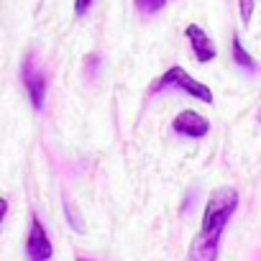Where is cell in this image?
Here are the masks:
<instances>
[{
    "instance_id": "3",
    "label": "cell",
    "mask_w": 261,
    "mask_h": 261,
    "mask_svg": "<svg viewBox=\"0 0 261 261\" xmlns=\"http://www.w3.org/2000/svg\"><path fill=\"white\" fill-rule=\"evenodd\" d=\"M21 82L29 92V100L34 105V110H44L46 105V74L41 72V67L36 64L34 54H26V59L21 62Z\"/></svg>"
},
{
    "instance_id": "7",
    "label": "cell",
    "mask_w": 261,
    "mask_h": 261,
    "mask_svg": "<svg viewBox=\"0 0 261 261\" xmlns=\"http://www.w3.org/2000/svg\"><path fill=\"white\" fill-rule=\"evenodd\" d=\"M218 248H220V241H213V238H205V236H195V241L190 243V253H187V261H215L218 258Z\"/></svg>"
},
{
    "instance_id": "11",
    "label": "cell",
    "mask_w": 261,
    "mask_h": 261,
    "mask_svg": "<svg viewBox=\"0 0 261 261\" xmlns=\"http://www.w3.org/2000/svg\"><path fill=\"white\" fill-rule=\"evenodd\" d=\"M67 220H69V225H72L77 233H82V223L77 220V215H74V207H72V205H67Z\"/></svg>"
},
{
    "instance_id": "14",
    "label": "cell",
    "mask_w": 261,
    "mask_h": 261,
    "mask_svg": "<svg viewBox=\"0 0 261 261\" xmlns=\"http://www.w3.org/2000/svg\"><path fill=\"white\" fill-rule=\"evenodd\" d=\"M77 261H92V258H85V256H77Z\"/></svg>"
},
{
    "instance_id": "10",
    "label": "cell",
    "mask_w": 261,
    "mask_h": 261,
    "mask_svg": "<svg viewBox=\"0 0 261 261\" xmlns=\"http://www.w3.org/2000/svg\"><path fill=\"white\" fill-rule=\"evenodd\" d=\"M253 8H256V0H238V13H241V23H243V26L251 23Z\"/></svg>"
},
{
    "instance_id": "4",
    "label": "cell",
    "mask_w": 261,
    "mask_h": 261,
    "mask_svg": "<svg viewBox=\"0 0 261 261\" xmlns=\"http://www.w3.org/2000/svg\"><path fill=\"white\" fill-rule=\"evenodd\" d=\"M51 256H54V246L49 241V233L41 225L39 215H31V228L26 238V261H49Z\"/></svg>"
},
{
    "instance_id": "1",
    "label": "cell",
    "mask_w": 261,
    "mask_h": 261,
    "mask_svg": "<svg viewBox=\"0 0 261 261\" xmlns=\"http://www.w3.org/2000/svg\"><path fill=\"white\" fill-rule=\"evenodd\" d=\"M238 210V192L233 187H218L210 192L207 202H205V213H202V223H200V236L220 241L228 220L233 218V213Z\"/></svg>"
},
{
    "instance_id": "15",
    "label": "cell",
    "mask_w": 261,
    "mask_h": 261,
    "mask_svg": "<svg viewBox=\"0 0 261 261\" xmlns=\"http://www.w3.org/2000/svg\"><path fill=\"white\" fill-rule=\"evenodd\" d=\"M258 120H261V113H258Z\"/></svg>"
},
{
    "instance_id": "12",
    "label": "cell",
    "mask_w": 261,
    "mask_h": 261,
    "mask_svg": "<svg viewBox=\"0 0 261 261\" xmlns=\"http://www.w3.org/2000/svg\"><path fill=\"white\" fill-rule=\"evenodd\" d=\"M90 6H92V0H74V13L77 16H85L90 11Z\"/></svg>"
},
{
    "instance_id": "8",
    "label": "cell",
    "mask_w": 261,
    "mask_h": 261,
    "mask_svg": "<svg viewBox=\"0 0 261 261\" xmlns=\"http://www.w3.org/2000/svg\"><path fill=\"white\" fill-rule=\"evenodd\" d=\"M230 54H233L236 67H241V69H246V72H256V69H258L256 59H253V57L248 54V49L241 44V36H238V34H233V39H230Z\"/></svg>"
},
{
    "instance_id": "2",
    "label": "cell",
    "mask_w": 261,
    "mask_h": 261,
    "mask_svg": "<svg viewBox=\"0 0 261 261\" xmlns=\"http://www.w3.org/2000/svg\"><path fill=\"white\" fill-rule=\"evenodd\" d=\"M162 90H179V92H185V95H190V97H195V100H200V102H205V105L213 102V90H210L205 82L195 80V77H192L185 67H179V64H172L164 74H159V77L149 85V95H156V92H162Z\"/></svg>"
},
{
    "instance_id": "6",
    "label": "cell",
    "mask_w": 261,
    "mask_h": 261,
    "mask_svg": "<svg viewBox=\"0 0 261 261\" xmlns=\"http://www.w3.org/2000/svg\"><path fill=\"white\" fill-rule=\"evenodd\" d=\"M185 36H187V41H190V46H192V54H195V59L200 62V64H207V62H213L215 57H218V49H215V44H213V39L205 34V29H200L197 23H190L187 29H185Z\"/></svg>"
},
{
    "instance_id": "9",
    "label": "cell",
    "mask_w": 261,
    "mask_h": 261,
    "mask_svg": "<svg viewBox=\"0 0 261 261\" xmlns=\"http://www.w3.org/2000/svg\"><path fill=\"white\" fill-rule=\"evenodd\" d=\"M134 3H136L139 13H144V16H154V13L164 11L167 0H134Z\"/></svg>"
},
{
    "instance_id": "13",
    "label": "cell",
    "mask_w": 261,
    "mask_h": 261,
    "mask_svg": "<svg viewBox=\"0 0 261 261\" xmlns=\"http://www.w3.org/2000/svg\"><path fill=\"white\" fill-rule=\"evenodd\" d=\"M6 215H8V200H6V197H0V225H3Z\"/></svg>"
},
{
    "instance_id": "5",
    "label": "cell",
    "mask_w": 261,
    "mask_h": 261,
    "mask_svg": "<svg viewBox=\"0 0 261 261\" xmlns=\"http://www.w3.org/2000/svg\"><path fill=\"white\" fill-rule=\"evenodd\" d=\"M172 128L177 136H185V139H205L210 134V120L200 115L197 110H182L174 115Z\"/></svg>"
}]
</instances>
